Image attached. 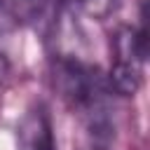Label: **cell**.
Returning a JSON list of instances; mask_svg holds the SVG:
<instances>
[{
  "label": "cell",
  "mask_w": 150,
  "mask_h": 150,
  "mask_svg": "<svg viewBox=\"0 0 150 150\" xmlns=\"http://www.w3.org/2000/svg\"><path fill=\"white\" fill-rule=\"evenodd\" d=\"M66 2H77V5H80V2H82V0H66Z\"/></svg>",
  "instance_id": "5b68a950"
},
{
  "label": "cell",
  "mask_w": 150,
  "mask_h": 150,
  "mask_svg": "<svg viewBox=\"0 0 150 150\" xmlns=\"http://www.w3.org/2000/svg\"><path fill=\"white\" fill-rule=\"evenodd\" d=\"M52 0H0V16L5 19L7 28L35 23L45 16Z\"/></svg>",
  "instance_id": "3957f363"
},
{
  "label": "cell",
  "mask_w": 150,
  "mask_h": 150,
  "mask_svg": "<svg viewBox=\"0 0 150 150\" xmlns=\"http://www.w3.org/2000/svg\"><path fill=\"white\" fill-rule=\"evenodd\" d=\"M7 73H9V59H7V52L0 45V82L7 77Z\"/></svg>",
  "instance_id": "277c9868"
},
{
  "label": "cell",
  "mask_w": 150,
  "mask_h": 150,
  "mask_svg": "<svg viewBox=\"0 0 150 150\" xmlns=\"http://www.w3.org/2000/svg\"><path fill=\"white\" fill-rule=\"evenodd\" d=\"M110 73L108 87L120 96H134L143 84V68L148 56V38L145 28L120 26L110 40Z\"/></svg>",
  "instance_id": "6da1fadb"
},
{
  "label": "cell",
  "mask_w": 150,
  "mask_h": 150,
  "mask_svg": "<svg viewBox=\"0 0 150 150\" xmlns=\"http://www.w3.org/2000/svg\"><path fill=\"white\" fill-rule=\"evenodd\" d=\"M19 150H54L49 117L42 108L30 110L19 129Z\"/></svg>",
  "instance_id": "7a4b0ae2"
}]
</instances>
